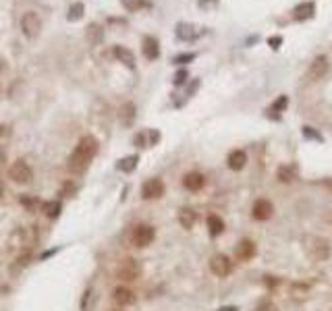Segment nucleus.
<instances>
[{
  "mask_svg": "<svg viewBox=\"0 0 332 311\" xmlns=\"http://www.w3.org/2000/svg\"><path fill=\"white\" fill-rule=\"evenodd\" d=\"M98 139L92 135H85L79 139V143L75 145L73 153L69 156V170L75 172V175H81V172H85V168L90 166V162L96 158L98 153Z\"/></svg>",
  "mask_w": 332,
  "mask_h": 311,
  "instance_id": "1",
  "label": "nucleus"
},
{
  "mask_svg": "<svg viewBox=\"0 0 332 311\" xmlns=\"http://www.w3.org/2000/svg\"><path fill=\"white\" fill-rule=\"evenodd\" d=\"M42 27H44V21H42V17L36 11L23 13V17H21V33L27 40H36L42 33Z\"/></svg>",
  "mask_w": 332,
  "mask_h": 311,
  "instance_id": "2",
  "label": "nucleus"
},
{
  "mask_svg": "<svg viewBox=\"0 0 332 311\" xmlns=\"http://www.w3.org/2000/svg\"><path fill=\"white\" fill-rule=\"evenodd\" d=\"M328 71H330V60H328V56L320 54V56H316V58L309 62V68H307V73H305V79H307L309 83H318V81H322V79L328 75Z\"/></svg>",
  "mask_w": 332,
  "mask_h": 311,
  "instance_id": "3",
  "label": "nucleus"
},
{
  "mask_svg": "<svg viewBox=\"0 0 332 311\" xmlns=\"http://www.w3.org/2000/svg\"><path fill=\"white\" fill-rule=\"evenodd\" d=\"M139 276H142V264H139L137 259L127 257L116 268V278L123 280V282H133V280L139 278Z\"/></svg>",
  "mask_w": 332,
  "mask_h": 311,
  "instance_id": "4",
  "label": "nucleus"
},
{
  "mask_svg": "<svg viewBox=\"0 0 332 311\" xmlns=\"http://www.w3.org/2000/svg\"><path fill=\"white\" fill-rule=\"evenodd\" d=\"M154 239H156V230H154V226H150V224H139V226H135L131 232V243L139 249L152 245Z\"/></svg>",
  "mask_w": 332,
  "mask_h": 311,
  "instance_id": "5",
  "label": "nucleus"
},
{
  "mask_svg": "<svg viewBox=\"0 0 332 311\" xmlns=\"http://www.w3.org/2000/svg\"><path fill=\"white\" fill-rule=\"evenodd\" d=\"M9 179L15 181V183L27 185V183H31V179H33V170H31V166H29L25 160H17V162L9 168Z\"/></svg>",
  "mask_w": 332,
  "mask_h": 311,
  "instance_id": "6",
  "label": "nucleus"
},
{
  "mask_svg": "<svg viewBox=\"0 0 332 311\" xmlns=\"http://www.w3.org/2000/svg\"><path fill=\"white\" fill-rule=\"evenodd\" d=\"M210 270H212L218 278H226V276L233 272V264H231V259L226 255L218 253V255H214L212 259H210Z\"/></svg>",
  "mask_w": 332,
  "mask_h": 311,
  "instance_id": "7",
  "label": "nucleus"
},
{
  "mask_svg": "<svg viewBox=\"0 0 332 311\" xmlns=\"http://www.w3.org/2000/svg\"><path fill=\"white\" fill-rule=\"evenodd\" d=\"M166 191V187L162 183V179H150L144 183L142 187V197L144 199H160Z\"/></svg>",
  "mask_w": 332,
  "mask_h": 311,
  "instance_id": "8",
  "label": "nucleus"
},
{
  "mask_svg": "<svg viewBox=\"0 0 332 311\" xmlns=\"http://www.w3.org/2000/svg\"><path fill=\"white\" fill-rule=\"evenodd\" d=\"M274 214V205L268 201V199H257L253 203V210H251V216L259 222H264V220H270Z\"/></svg>",
  "mask_w": 332,
  "mask_h": 311,
  "instance_id": "9",
  "label": "nucleus"
},
{
  "mask_svg": "<svg viewBox=\"0 0 332 311\" xmlns=\"http://www.w3.org/2000/svg\"><path fill=\"white\" fill-rule=\"evenodd\" d=\"M316 15V3L313 0H305V3H299L293 9V19L295 21H307Z\"/></svg>",
  "mask_w": 332,
  "mask_h": 311,
  "instance_id": "10",
  "label": "nucleus"
},
{
  "mask_svg": "<svg viewBox=\"0 0 332 311\" xmlns=\"http://www.w3.org/2000/svg\"><path fill=\"white\" fill-rule=\"evenodd\" d=\"M142 52H144V56L148 60H156L160 56V42L156 40L154 36H146L142 40Z\"/></svg>",
  "mask_w": 332,
  "mask_h": 311,
  "instance_id": "11",
  "label": "nucleus"
},
{
  "mask_svg": "<svg viewBox=\"0 0 332 311\" xmlns=\"http://www.w3.org/2000/svg\"><path fill=\"white\" fill-rule=\"evenodd\" d=\"M174 36H177V40H181V42H193L197 38V27L193 23H177Z\"/></svg>",
  "mask_w": 332,
  "mask_h": 311,
  "instance_id": "12",
  "label": "nucleus"
},
{
  "mask_svg": "<svg viewBox=\"0 0 332 311\" xmlns=\"http://www.w3.org/2000/svg\"><path fill=\"white\" fill-rule=\"evenodd\" d=\"M204 185H206V177L202 172H187L183 177V187L187 191H200V189H204Z\"/></svg>",
  "mask_w": 332,
  "mask_h": 311,
  "instance_id": "13",
  "label": "nucleus"
},
{
  "mask_svg": "<svg viewBox=\"0 0 332 311\" xmlns=\"http://www.w3.org/2000/svg\"><path fill=\"white\" fill-rule=\"evenodd\" d=\"M235 255H237L239 262H249V259L255 255V243H253V241H249V239H243L241 243L237 245Z\"/></svg>",
  "mask_w": 332,
  "mask_h": 311,
  "instance_id": "14",
  "label": "nucleus"
},
{
  "mask_svg": "<svg viewBox=\"0 0 332 311\" xmlns=\"http://www.w3.org/2000/svg\"><path fill=\"white\" fill-rule=\"evenodd\" d=\"M112 54L118 62H123L127 68H135V54L127 48V46H114L112 48Z\"/></svg>",
  "mask_w": 332,
  "mask_h": 311,
  "instance_id": "15",
  "label": "nucleus"
},
{
  "mask_svg": "<svg viewBox=\"0 0 332 311\" xmlns=\"http://www.w3.org/2000/svg\"><path fill=\"white\" fill-rule=\"evenodd\" d=\"M245 164H247V153L243 151V149H233V151L229 153V160H226V166H229L231 170L239 172V170L245 168Z\"/></svg>",
  "mask_w": 332,
  "mask_h": 311,
  "instance_id": "16",
  "label": "nucleus"
},
{
  "mask_svg": "<svg viewBox=\"0 0 332 311\" xmlns=\"http://www.w3.org/2000/svg\"><path fill=\"white\" fill-rule=\"evenodd\" d=\"M85 40L92 46H100L104 42V27L100 23H90L85 27Z\"/></svg>",
  "mask_w": 332,
  "mask_h": 311,
  "instance_id": "17",
  "label": "nucleus"
},
{
  "mask_svg": "<svg viewBox=\"0 0 332 311\" xmlns=\"http://www.w3.org/2000/svg\"><path fill=\"white\" fill-rule=\"evenodd\" d=\"M112 299L118 305H131V303H135V292L127 286H116L112 290Z\"/></svg>",
  "mask_w": 332,
  "mask_h": 311,
  "instance_id": "18",
  "label": "nucleus"
},
{
  "mask_svg": "<svg viewBox=\"0 0 332 311\" xmlns=\"http://www.w3.org/2000/svg\"><path fill=\"white\" fill-rule=\"evenodd\" d=\"M135 114H137V108H135L133 102H125L123 106H120V110H118V118H120V123H123L125 127H131L133 125Z\"/></svg>",
  "mask_w": 332,
  "mask_h": 311,
  "instance_id": "19",
  "label": "nucleus"
},
{
  "mask_svg": "<svg viewBox=\"0 0 332 311\" xmlns=\"http://www.w3.org/2000/svg\"><path fill=\"white\" fill-rule=\"evenodd\" d=\"M208 230H210V235H212V237L222 235V232H224V222H222V218L216 216V214H210V216H208Z\"/></svg>",
  "mask_w": 332,
  "mask_h": 311,
  "instance_id": "20",
  "label": "nucleus"
},
{
  "mask_svg": "<svg viewBox=\"0 0 332 311\" xmlns=\"http://www.w3.org/2000/svg\"><path fill=\"white\" fill-rule=\"evenodd\" d=\"M313 241H316V245L311 247V255L316 257L318 262H322V259H326L330 255V247H328L326 241H322V239H313Z\"/></svg>",
  "mask_w": 332,
  "mask_h": 311,
  "instance_id": "21",
  "label": "nucleus"
},
{
  "mask_svg": "<svg viewBox=\"0 0 332 311\" xmlns=\"http://www.w3.org/2000/svg\"><path fill=\"white\" fill-rule=\"evenodd\" d=\"M195 212L191 210V207H183V210L179 212V222H181V226L183 228H193V224H195Z\"/></svg>",
  "mask_w": 332,
  "mask_h": 311,
  "instance_id": "22",
  "label": "nucleus"
},
{
  "mask_svg": "<svg viewBox=\"0 0 332 311\" xmlns=\"http://www.w3.org/2000/svg\"><path fill=\"white\" fill-rule=\"evenodd\" d=\"M137 162H139V156H127V158H123V160H118V164H116V168L120 170V172H133L135 168H137Z\"/></svg>",
  "mask_w": 332,
  "mask_h": 311,
  "instance_id": "23",
  "label": "nucleus"
},
{
  "mask_svg": "<svg viewBox=\"0 0 332 311\" xmlns=\"http://www.w3.org/2000/svg\"><path fill=\"white\" fill-rule=\"evenodd\" d=\"M83 13H85V5L83 3H79V0H77V3H73L71 7H69V13H67V21H79L81 19V17H83Z\"/></svg>",
  "mask_w": 332,
  "mask_h": 311,
  "instance_id": "24",
  "label": "nucleus"
},
{
  "mask_svg": "<svg viewBox=\"0 0 332 311\" xmlns=\"http://www.w3.org/2000/svg\"><path fill=\"white\" fill-rule=\"evenodd\" d=\"M120 5H123L129 13H137V11H142V9H150L152 7L148 0H120Z\"/></svg>",
  "mask_w": 332,
  "mask_h": 311,
  "instance_id": "25",
  "label": "nucleus"
},
{
  "mask_svg": "<svg viewBox=\"0 0 332 311\" xmlns=\"http://www.w3.org/2000/svg\"><path fill=\"white\" fill-rule=\"evenodd\" d=\"M42 210H44V214H46L48 218H56L58 212H60V203H56V201H46V203H42Z\"/></svg>",
  "mask_w": 332,
  "mask_h": 311,
  "instance_id": "26",
  "label": "nucleus"
},
{
  "mask_svg": "<svg viewBox=\"0 0 332 311\" xmlns=\"http://www.w3.org/2000/svg\"><path fill=\"white\" fill-rule=\"evenodd\" d=\"M195 60V52H183V54H177L172 58L174 64H189V62H193Z\"/></svg>",
  "mask_w": 332,
  "mask_h": 311,
  "instance_id": "27",
  "label": "nucleus"
},
{
  "mask_svg": "<svg viewBox=\"0 0 332 311\" xmlns=\"http://www.w3.org/2000/svg\"><path fill=\"white\" fill-rule=\"evenodd\" d=\"M278 179H281L283 183H291L295 179L293 168L291 166H281V168H278Z\"/></svg>",
  "mask_w": 332,
  "mask_h": 311,
  "instance_id": "28",
  "label": "nucleus"
},
{
  "mask_svg": "<svg viewBox=\"0 0 332 311\" xmlns=\"http://www.w3.org/2000/svg\"><path fill=\"white\" fill-rule=\"evenodd\" d=\"M189 79V73H187V68H179L177 73H174V79H172V83L174 85H183L185 81Z\"/></svg>",
  "mask_w": 332,
  "mask_h": 311,
  "instance_id": "29",
  "label": "nucleus"
},
{
  "mask_svg": "<svg viewBox=\"0 0 332 311\" xmlns=\"http://www.w3.org/2000/svg\"><path fill=\"white\" fill-rule=\"evenodd\" d=\"M75 191H77V185H75V183H71V181H69V183H64V187H62L60 195H64V197H71V195H73Z\"/></svg>",
  "mask_w": 332,
  "mask_h": 311,
  "instance_id": "30",
  "label": "nucleus"
},
{
  "mask_svg": "<svg viewBox=\"0 0 332 311\" xmlns=\"http://www.w3.org/2000/svg\"><path fill=\"white\" fill-rule=\"evenodd\" d=\"M287 96H281V98H278V102H274L272 104V110H276V112H283L285 108H287Z\"/></svg>",
  "mask_w": 332,
  "mask_h": 311,
  "instance_id": "31",
  "label": "nucleus"
},
{
  "mask_svg": "<svg viewBox=\"0 0 332 311\" xmlns=\"http://www.w3.org/2000/svg\"><path fill=\"white\" fill-rule=\"evenodd\" d=\"M303 135L307 137V139H316V141H322V137H320L316 131H313L311 127H303Z\"/></svg>",
  "mask_w": 332,
  "mask_h": 311,
  "instance_id": "32",
  "label": "nucleus"
},
{
  "mask_svg": "<svg viewBox=\"0 0 332 311\" xmlns=\"http://www.w3.org/2000/svg\"><path fill=\"white\" fill-rule=\"evenodd\" d=\"M281 44H283V36H272V38H268V46H270L272 50H278V48H281Z\"/></svg>",
  "mask_w": 332,
  "mask_h": 311,
  "instance_id": "33",
  "label": "nucleus"
},
{
  "mask_svg": "<svg viewBox=\"0 0 332 311\" xmlns=\"http://www.w3.org/2000/svg\"><path fill=\"white\" fill-rule=\"evenodd\" d=\"M133 143H135L137 147L148 145V141H146V133H137V135H135V139H133Z\"/></svg>",
  "mask_w": 332,
  "mask_h": 311,
  "instance_id": "34",
  "label": "nucleus"
},
{
  "mask_svg": "<svg viewBox=\"0 0 332 311\" xmlns=\"http://www.w3.org/2000/svg\"><path fill=\"white\" fill-rule=\"evenodd\" d=\"M160 141V133L158 131H150V145H156Z\"/></svg>",
  "mask_w": 332,
  "mask_h": 311,
  "instance_id": "35",
  "label": "nucleus"
},
{
  "mask_svg": "<svg viewBox=\"0 0 332 311\" xmlns=\"http://www.w3.org/2000/svg\"><path fill=\"white\" fill-rule=\"evenodd\" d=\"M218 5V0H200V7L202 9H208V7H214Z\"/></svg>",
  "mask_w": 332,
  "mask_h": 311,
  "instance_id": "36",
  "label": "nucleus"
},
{
  "mask_svg": "<svg viewBox=\"0 0 332 311\" xmlns=\"http://www.w3.org/2000/svg\"><path fill=\"white\" fill-rule=\"evenodd\" d=\"M11 135V127L9 125H0V137H9Z\"/></svg>",
  "mask_w": 332,
  "mask_h": 311,
  "instance_id": "37",
  "label": "nucleus"
},
{
  "mask_svg": "<svg viewBox=\"0 0 332 311\" xmlns=\"http://www.w3.org/2000/svg\"><path fill=\"white\" fill-rule=\"evenodd\" d=\"M5 68H7V60H5L3 56H0V71H5Z\"/></svg>",
  "mask_w": 332,
  "mask_h": 311,
  "instance_id": "38",
  "label": "nucleus"
},
{
  "mask_svg": "<svg viewBox=\"0 0 332 311\" xmlns=\"http://www.w3.org/2000/svg\"><path fill=\"white\" fill-rule=\"evenodd\" d=\"M218 311H237V307H220Z\"/></svg>",
  "mask_w": 332,
  "mask_h": 311,
  "instance_id": "39",
  "label": "nucleus"
},
{
  "mask_svg": "<svg viewBox=\"0 0 332 311\" xmlns=\"http://www.w3.org/2000/svg\"><path fill=\"white\" fill-rule=\"evenodd\" d=\"M3 193H5V185H3V181H0V197H3Z\"/></svg>",
  "mask_w": 332,
  "mask_h": 311,
  "instance_id": "40",
  "label": "nucleus"
},
{
  "mask_svg": "<svg viewBox=\"0 0 332 311\" xmlns=\"http://www.w3.org/2000/svg\"><path fill=\"white\" fill-rule=\"evenodd\" d=\"M0 160H3V151H0Z\"/></svg>",
  "mask_w": 332,
  "mask_h": 311,
  "instance_id": "41",
  "label": "nucleus"
}]
</instances>
